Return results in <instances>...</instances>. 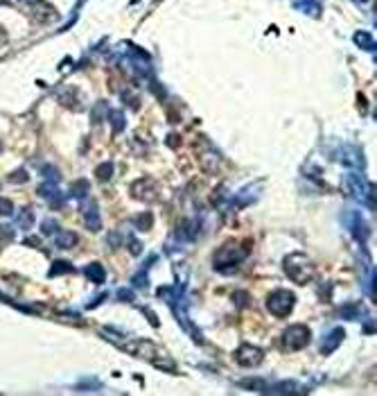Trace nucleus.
I'll return each mask as SVG.
<instances>
[{"label":"nucleus","instance_id":"obj_1","mask_svg":"<svg viewBox=\"0 0 377 396\" xmlns=\"http://www.w3.org/2000/svg\"><path fill=\"white\" fill-rule=\"evenodd\" d=\"M283 267H285V274L298 285H305L314 278V265L305 254H289L285 258Z\"/></svg>","mask_w":377,"mask_h":396},{"label":"nucleus","instance_id":"obj_2","mask_svg":"<svg viewBox=\"0 0 377 396\" xmlns=\"http://www.w3.org/2000/svg\"><path fill=\"white\" fill-rule=\"evenodd\" d=\"M246 256V251L240 247V245L235 243H226L224 247L219 249L217 254H215V260H212V265L217 267L219 272H226V270H233V267L240 263L242 258Z\"/></svg>","mask_w":377,"mask_h":396},{"label":"nucleus","instance_id":"obj_3","mask_svg":"<svg viewBox=\"0 0 377 396\" xmlns=\"http://www.w3.org/2000/svg\"><path fill=\"white\" fill-rule=\"evenodd\" d=\"M294 303H296V297L289 290H276V292H271V295L266 297V308L276 317H287L291 313Z\"/></svg>","mask_w":377,"mask_h":396},{"label":"nucleus","instance_id":"obj_4","mask_svg":"<svg viewBox=\"0 0 377 396\" xmlns=\"http://www.w3.org/2000/svg\"><path fill=\"white\" fill-rule=\"evenodd\" d=\"M307 342H310V328L303 324L289 326L287 331L283 333V344H285V349H289V351L303 349Z\"/></svg>","mask_w":377,"mask_h":396},{"label":"nucleus","instance_id":"obj_5","mask_svg":"<svg viewBox=\"0 0 377 396\" xmlns=\"http://www.w3.org/2000/svg\"><path fill=\"white\" fill-rule=\"evenodd\" d=\"M262 358H265V351L253 344H240V349L235 351V360L242 367H255L262 362Z\"/></svg>","mask_w":377,"mask_h":396},{"label":"nucleus","instance_id":"obj_6","mask_svg":"<svg viewBox=\"0 0 377 396\" xmlns=\"http://www.w3.org/2000/svg\"><path fill=\"white\" fill-rule=\"evenodd\" d=\"M131 195L140 201H154L156 199V186L149 179H140V181H136L131 186Z\"/></svg>","mask_w":377,"mask_h":396},{"label":"nucleus","instance_id":"obj_7","mask_svg":"<svg viewBox=\"0 0 377 396\" xmlns=\"http://www.w3.org/2000/svg\"><path fill=\"white\" fill-rule=\"evenodd\" d=\"M341 340H343V331H341V328L332 331L328 340L323 337V353H330V351H334L336 346H339V342H341Z\"/></svg>","mask_w":377,"mask_h":396},{"label":"nucleus","instance_id":"obj_8","mask_svg":"<svg viewBox=\"0 0 377 396\" xmlns=\"http://www.w3.org/2000/svg\"><path fill=\"white\" fill-rule=\"evenodd\" d=\"M54 243H57V247H61V249H70L77 245V236L70 233V231H64L59 236H54Z\"/></svg>","mask_w":377,"mask_h":396},{"label":"nucleus","instance_id":"obj_9","mask_svg":"<svg viewBox=\"0 0 377 396\" xmlns=\"http://www.w3.org/2000/svg\"><path fill=\"white\" fill-rule=\"evenodd\" d=\"M86 226H89L90 231H100V226H102V220H100V215H97V206H95V204H90V208L86 211Z\"/></svg>","mask_w":377,"mask_h":396},{"label":"nucleus","instance_id":"obj_10","mask_svg":"<svg viewBox=\"0 0 377 396\" xmlns=\"http://www.w3.org/2000/svg\"><path fill=\"white\" fill-rule=\"evenodd\" d=\"M86 276H89L90 281H95V283H104V278H106L104 267H102L100 263H93V265L86 267Z\"/></svg>","mask_w":377,"mask_h":396},{"label":"nucleus","instance_id":"obj_11","mask_svg":"<svg viewBox=\"0 0 377 396\" xmlns=\"http://www.w3.org/2000/svg\"><path fill=\"white\" fill-rule=\"evenodd\" d=\"M70 195L77 197V199H86V195H89V181L79 179L77 183H72V186H70Z\"/></svg>","mask_w":377,"mask_h":396},{"label":"nucleus","instance_id":"obj_12","mask_svg":"<svg viewBox=\"0 0 377 396\" xmlns=\"http://www.w3.org/2000/svg\"><path fill=\"white\" fill-rule=\"evenodd\" d=\"M109 120L113 123V131H115V134L124 129V116H122V111H118V109L109 111Z\"/></svg>","mask_w":377,"mask_h":396},{"label":"nucleus","instance_id":"obj_13","mask_svg":"<svg viewBox=\"0 0 377 396\" xmlns=\"http://www.w3.org/2000/svg\"><path fill=\"white\" fill-rule=\"evenodd\" d=\"M111 174H113V166H111V163H102V166L95 170V177L100 179V181H109V179H111Z\"/></svg>","mask_w":377,"mask_h":396},{"label":"nucleus","instance_id":"obj_14","mask_svg":"<svg viewBox=\"0 0 377 396\" xmlns=\"http://www.w3.org/2000/svg\"><path fill=\"white\" fill-rule=\"evenodd\" d=\"M355 41H357V46H361V48H364V50H373V48H375V43H373L371 34H366V32H359Z\"/></svg>","mask_w":377,"mask_h":396},{"label":"nucleus","instance_id":"obj_15","mask_svg":"<svg viewBox=\"0 0 377 396\" xmlns=\"http://www.w3.org/2000/svg\"><path fill=\"white\" fill-rule=\"evenodd\" d=\"M152 215L145 213V215H136V220H133V224L138 226V229H152Z\"/></svg>","mask_w":377,"mask_h":396},{"label":"nucleus","instance_id":"obj_16","mask_svg":"<svg viewBox=\"0 0 377 396\" xmlns=\"http://www.w3.org/2000/svg\"><path fill=\"white\" fill-rule=\"evenodd\" d=\"M66 272H72V265L70 263H66V260H57V263L52 265V272L50 274L54 276V274H66Z\"/></svg>","mask_w":377,"mask_h":396},{"label":"nucleus","instance_id":"obj_17","mask_svg":"<svg viewBox=\"0 0 377 396\" xmlns=\"http://www.w3.org/2000/svg\"><path fill=\"white\" fill-rule=\"evenodd\" d=\"M57 229H59V226H57V222H54V220H45V222H43V226H41L43 236H54V233H57Z\"/></svg>","mask_w":377,"mask_h":396},{"label":"nucleus","instance_id":"obj_18","mask_svg":"<svg viewBox=\"0 0 377 396\" xmlns=\"http://www.w3.org/2000/svg\"><path fill=\"white\" fill-rule=\"evenodd\" d=\"M9 181H12V183H25V181H27V172H25V170L12 172V174H9Z\"/></svg>","mask_w":377,"mask_h":396},{"label":"nucleus","instance_id":"obj_19","mask_svg":"<svg viewBox=\"0 0 377 396\" xmlns=\"http://www.w3.org/2000/svg\"><path fill=\"white\" fill-rule=\"evenodd\" d=\"M14 213V204L9 199H0V218L2 215H12Z\"/></svg>","mask_w":377,"mask_h":396},{"label":"nucleus","instance_id":"obj_20","mask_svg":"<svg viewBox=\"0 0 377 396\" xmlns=\"http://www.w3.org/2000/svg\"><path fill=\"white\" fill-rule=\"evenodd\" d=\"M30 215H32V208H23V211H21V226H25V229H27V226L32 224Z\"/></svg>","mask_w":377,"mask_h":396},{"label":"nucleus","instance_id":"obj_21","mask_svg":"<svg viewBox=\"0 0 377 396\" xmlns=\"http://www.w3.org/2000/svg\"><path fill=\"white\" fill-rule=\"evenodd\" d=\"M361 2H366V0H361Z\"/></svg>","mask_w":377,"mask_h":396}]
</instances>
